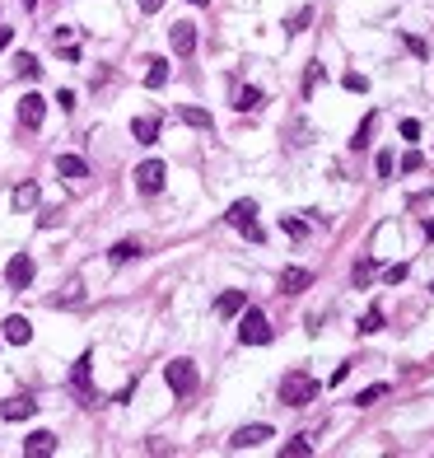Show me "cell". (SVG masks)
<instances>
[{
  "instance_id": "cell-1",
  "label": "cell",
  "mask_w": 434,
  "mask_h": 458,
  "mask_svg": "<svg viewBox=\"0 0 434 458\" xmlns=\"http://www.w3.org/2000/svg\"><path fill=\"white\" fill-rule=\"evenodd\" d=\"M318 393H323V383L313 379L308 369H289L285 383H280V403H285V407H308Z\"/></svg>"
},
{
  "instance_id": "cell-2",
  "label": "cell",
  "mask_w": 434,
  "mask_h": 458,
  "mask_svg": "<svg viewBox=\"0 0 434 458\" xmlns=\"http://www.w3.org/2000/svg\"><path fill=\"white\" fill-rule=\"evenodd\" d=\"M164 383L178 393V398H187V393H196L201 374H196V365H191V360H168V365H164Z\"/></svg>"
},
{
  "instance_id": "cell-3",
  "label": "cell",
  "mask_w": 434,
  "mask_h": 458,
  "mask_svg": "<svg viewBox=\"0 0 434 458\" xmlns=\"http://www.w3.org/2000/svg\"><path fill=\"white\" fill-rule=\"evenodd\" d=\"M238 337H243V347H267L271 342V323L262 309H247L243 304V323H238Z\"/></svg>"
},
{
  "instance_id": "cell-4",
  "label": "cell",
  "mask_w": 434,
  "mask_h": 458,
  "mask_svg": "<svg viewBox=\"0 0 434 458\" xmlns=\"http://www.w3.org/2000/svg\"><path fill=\"white\" fill-rule=\"evenodd\" d=\"M224 220L234 224L238 234H247L252 244H262V224H257V202H234L229 211H224Z\"/></svg>"
},
{
  "instance_id": "cell-5",
  "label": "cell",
  "mask_w": 434,
  "mask_h": 458,
  "mask_svg": "<svg viewBox=\"0 0 434 458\" xmlns=\"http://www.w3.org/2000/svg\"><path fill=\"white\" fill-rule=\"evenodd\" d=\"M164 178H168L164 159H145V164L135 168V187H140L145 197H155V192H164Z\"/></svg>"
},
{
  "instance_id": "cell-6",
  "label": "cell",
  "mask_w": 434,
  "mask_h": 458,
  "mask_svg": "<svg viewBox=\"0 0 434 458\" xmlns=\"http://www.w3.org/2000/svg\"><path fill=\"white\" fill-rule=\"evenodd\" d=\"M33 257L28 253H14L10 257V267H5V280H10V290H28V285H33Z\"/></svg>"
},
{
  "instance_id": "cell-7",
  "label": "cell",
  "mask_w": 434,
  "mask_h": 458,
  "mask_svg": "<svg viewBox=\"0 0 434 458\" xmlns=\"http://www.w3.org/2000/svg\"><path fill=\"white\" fill-rule=\"evenodd\" d=\"M43 117H47V99H43V94H23V99H19V126H23V131H38Z\"/></svg>"
},
{
  "instance_id": "cell-8",
  "label": "cell",
  "mask_w": 434,
  "mask_h": 458,
  "mask_svg": "<svg viewBox=\"0 0 434 458\" xmlns=\"http://www.w3.org/2000/svg\"><path fill=\"white\" fill-rule=\"evenodd\" d=\"M168 43H173V52H178V56H191V52H196V23L178 19L173 28H168Z\"/></svg>"
},
{
  "instance_id": "cell-9",
  "label": "cell",
  "mask_w": 434,
  "mask_h": 458,
  "mask_svg": "<svg viewBox=\"0 0 434 458\" xmlns=\"http://www.w3.org/2000/svg\"><path fill=\"white\" fill-rule=\"evenodd\" d=\"M89 365H94V356H89V351H84V356L75 360V369H70V383H75V393H79V398H84V403H99V393L89 388Z\"/></svg>"
},
{
  "instance_id": "cell-10",
  "label": "cell",
  "mask_w": 434,
  "mask_h": 458,
  "mask_svg": "<svg viewBox=\"0 0 434 458\" xmlns=\"http://www.w3.org/2000/svg\"><path fill=\"white\" fill-rule=\"evenodd\" d=\"M5 342H10V347H28V342H33V323H28V318H23V313H10V318H5Z\"/></svg>"
},
{
  "instance_id": "cell-11",
  "label": "cell",
  "mask_w": 434,
  "mask_h": 458,
  "mask_svg": "<svg viewBox=\"0 0 434 458\" xmlns=\"http://www.w3.org/2000/svg\"><path fill=\"white\" fill-rule=\"evenodd\" d=\"M271 440V425H243V430H234L229 435V449H257Z\"/></svg>"
},
{
  "instance_id": "cell-12",
  "label": "cell",
  "mask_w": 434,
  "mask_h": 458,
  "mask_svg": "<svg viewBox=\"0 0 434 458\" xmlns=\"http://www.w3.org/2000/svg\"><path fill=\"white\" fill-rule=\"evenodd\" d=\"M313 285V271H304V267H285L280 271V295H304Z\"/></svg>"
},
{
  "instance_id": "cell-13",
  "label": "cell",
  "mask_w": 434,
  "mask_h": 458,
  "mask_svg": "<svg viewBox=\"0 0 434 458\" xmlns=\"http://www.w3.org/2000/svg\"><path fill=\"white\" fill-rule=\"evenodd\" d=\"M56 173H61L66 182H84L89 178V164H84L79 155H56Z\"/></svg>"
},
{
  "instance_id": "cell-14",
  "label": "cell",
  "mask_w": 434,
  "mask_h": 458,
  "mask_svg": "<svg viewBox=\"0 0 434 458\" xmlns=\"http://www.w3.org/2000/svg\"><path fill=\"white\" fill-rule=\"evenodd\" d=\"M33 412H38V403L28 398V393H23V398H10V403H0V416H5V421H28Z\"/></svg>"
},
{
  "instance_id": "cell-15",
  "label": "cell",
  "mask_w": 434,
  "mask_h": 458,
  "mask_svg": "<svg viewBox=\"0 0 434 458\" xmlns=\"http://www.w3.org/2000/svg\"><path fill=\"white\" fill-rule=\"evenodd\" d=\"M23 454H28V458H43V454H56V435H52V430H33V435L23 440Z\"/></svg>"
},
{
  "instance_id": "cell-16",
  "label": "cell",
  "mask_w": 434,
  "mask_h": 458,
  "mask_svg": "<svg viewBox=\"0 0 434 458\" xmlns=\"http://www.w3.org/2000/svg\"><path fill=\"white\" fill-rule=\"evenodd\" d=\"M243 304H247L243 290H224L220 300H215V313H220V318H234V313H243Z\"/></svg>"
},
{
  "instance_id": "cell-17",
  "label": "cell",
  "mask_w": 434,
  "mask_h": 458,
  "mask_svg": "<svg viewBox=\"0 0 434 458\" xmlns=\"http://www.w3.org/2000/svg\"><path fill=\"white\" fill-rule=\"evenodd\" d=\"M10 206L14 211H33L38 206V182H19V187L10 192Z\"/></svg>"
},
{
  "instance_id": "cell-18",
  "label": "cell",
  "mask_w": 434,
  "mask_h": 458,
  "mask_svg": "<svg viewBox=\"0 0 434 458\" xmlns=\"http://www.w3.org/2000/svg\"><path fill=\"white\" fill-rule=\"evenodd\" d=\"M131 136L140 141V146H155V141H159V117H135V122H131Z\"/></svg>"
},
{
  "instance_id": "cell-19",
  "label": "cell",
  "mask_w": 434,
  "mask_h": 458,
  "mask_svg": "<svg viewBox=\"0 0 434 458\" xmlns=\"http://www.w3.org/2000/svg\"><path fill=\"white\" fill-rule=\"evenodd\" d=\"M234 108H238V112H257V108H262V89H252V84H238V89H234Z\"/></svg>"
},
{
  "instance_id": "cell-20",
  "label": "cell",
  "mask_w": 434,
  "mask_h": 458,
  "mask_svg": "<svg viewBox=\"0 0 434 458\" xmlns=\"http://www.w3.org/2000/svg\"><path fill=\"white\" fill-rule=\"evenodd\" d=\"M145 66H150V70H145V84H150V89H164V84H168V61H164V56H155V61H145Z\"/></svg>"
},
{
  "instance_id": "cell-21",
  "label": "cell",
  "mask_w": 434,
  "mask_h": 458,
  "mask_svg": "<svg viewBox=\"0 0 434 458\" xmlns=\"http://www.w3.org/2000/svg\"><path fill=\"white\" fill-rule=\"evenodd\" d=\"M131 257H140V244H131V239H122V244L108 248V262H112V267H122V262H131Z\"/></svg>"
},
{
  "instance_id": "cell-22",
  "label": "cell",
  "mask_w": 434,
  "mask_h": 458,
  "mask_svg": "<svg viewBox=\"0 0 434 458\" xmlns=\"http://www.w3.org/2000/svg\"><path fill=\"white\" fill-rule=\"evenodd\" d=\"M308 454H313V440L308 435H294V440L280 445V458H308Z\"/></svg>"
},
{
  "instance_id": "cell-23",
  "label": "cell",
  "mask_w": 434,
  "mask_h": 458,
  "mask_svg": "<svg viewBox=\"0 0 434 458\" xmlns=\"http://www.w3.org/2000/svg\"><path fill=\"white\" fill-rule=\"evenodd\" d=\"M178 117L187 126H196V131H211V112H206V108H191V103H187V108H178Z\"/></svg>"
},
{
  "instance_id": "cell-24",
  "label": "cell",
  "mask_w": 434,
  "mask_h": 458,
  "mask_svg": "<svg viewBox=\"0 0 434 458\" xmlns=\"http://www.w3.org/2000/svg\"><path fill=\"white\" fill-rule=\"evenodd\" d=\"M14 70H19L23 80H38V75H43V66H38L33 52H19V56H14Z\"/></svg>"
},
{
  "instance_id": "cell-25",
  "label": "cell",
  "mask_w": 434,
  "mask_h": 458,
  "mask_svg": "<svg viewBox=\"0 0 434 458\" xmlns=\"http://www.w3.org/2000/svg\"><path fill=\"white\" fill-rule=\"evenodd\" d=\"M374 126H379V112H369L365 122H360V131H355V141H350V146L365 150V146H369V136H374Z\"/></svg>"
},
{
  "instance_id": "cell-26",
  "label": "cell",
  "mask_w": 434,
  "mask_h": 458,
  "mask_svg": "<svg viewBox=\"0 0 434 458\" xmlns=\"http://www.w3.org/2000/svg\"><path fill=\"white\" fill-rule=\"evenodd\" d=\"M374 271H379V267H374V257H360L355 271H350V280H355V285H369V280H374Z\"/></svg>"
},
{
  "instance_id": "cell-27",
  "label": "cell",
  "mask_w": 434,
  "mask_h": 458,
  "mask_svg": "<svg viewBox=\"0 0 434 458\" xmlns=\"http://www.w3.org/2000/svg\"><path fill=\"white\" fill-rule=\"evenodd\" d=\"M379 327H383V309H379V304H374V309H369L365 318H360V332H365V337H374V332H379Z\"/></svg>"
},
{
  "instance_id": "cell-28",
  "label": "cell",
  "mask_w": 434,
  "mask_h": 458,
  "mask_svg": "<svg viewBox=\"0 0 434 458\" xmlns=\"http://www.w3.org/2000/svg\"><path fill=\"white\" fill-rule=\"evenodd\" d=\"M318 80H323V61H308V70H304V94L318 89Z\"/></svg>"
},
{
  "instance_id": "cell-29",
  "label": "cell",
  "mask_w": 434,
  "mask_h": 458,
  "mask_svg": "<svg viewBox=\"0 0 434 458\" xmlns=\"http://www.w3.org/2000/svg\"><path fill=\"white\" fill-rule=\"evenodd\" d=\"M383 393H388V383H369V388L360 393L355 403H360V407H374V403H379V398H383Z\"/></svg>"
},
{
  "instance_id": "cell-30",
  "label": "cell",
  "mask_w": 434,
  "mask_h": 458,
  "mask_svg": "<svg viewBox=\"0 0 434 458\" xmlns=\"http://www.w3.org/2000/svg\"><path fill=\"white\" fill-rule=\"evenodd\" d=\"M308 19H313V10H308V5H304V10H294V19L285 23V33H304V28H308Z\"/></svg>"
},
{
  "instance_id": "cell-31",
  "label": "cell",
  "mask_w": 434,
  "mask_h": 458,
  "mask_svg": "<svg viewBox=\"0 0 434 458\" xmlns=\"http://www.w3.org/2000/svg\"><path fill=\"white\" fill-rule=\"evenodd\" d=\"M341 84H345V89H350V94H365V89H369V80L360 75V70H350V75H341Z\"/></svg>"
},
{
  "instance_id": "cell-32",
  "label": "cell",
  "mask_w": 434,
  "mask_h": 458,
  "mask_svg": "<svg viewBox=\"0 0 434 458\" xmlns=\"http://www.w3.org/2000/svg\"><path fill=\"white\" fill-rule=\"evenodd\" d=\"M79 300H84V285H79V280H70L66 295H56V304H79Z\"/></svg>"
},
{
  "instance_id": "cell-33",
  "label": "cell",
  "mask_w": 434,
  "mask_h": 458,
  "mask_svg": "<svg viewBox=\"0 0 434 458\" xmlns=\"http://www.w3.org/2000/svg\"><path fill=\"white\" fill-rule=\"evenodd\" d=\"M421 164H425V155H421V150H411V155H401V173H416Z\"/></svg>"
},
{
  "instance_id": "cell-34",
  "label": "cell",
  "mask_w": 434,
  "mask_h": 458,
  "mask_svg": "<svg viewBox=\"0 0 434 458\" xmlns=\"http://www.w3.org/2000/svg\"><path fill=\"white\" fill-rule=\"evenodd\" d=\"M401 43L411 47V56H421V61H425V56H430V47H425V43H421V38H411V33H401Z\"/></svg>"
},
{
  "instance_id": "cell-35",
  "label": "cell",
  "mask_w": 434,
  "mask_h": 458,
  "mask_svg": "<svg viewBox=\"0 0 434 458\" xmlns=\"http://www.w3.org/2000/svg\"><path fill=\"white\" fill-rule=\"evenodd\" d=\"M280 229H285L289 239H304V234H308V229H304V220H280Z\"/></svg>"
},
{
  "instance_id": "cell-36",
  "label": "cell",
  "mask_w": 434,
  "mask_h": 458,
  "mask_svg": "<svg viewBox=\"0 0 434 458\" xmlns=\"http://www.w3.org/2000/svg\"><path fill=\"white\" fill-rule=\"evenodd\" d=\"M383 276H388V285H401V280H406V262H397V267H388V271H383Z\"/></svg>"
},
{
  "instance_id": "cell-37",
  "label": "cell",
  "mask_w": 434,
  "mask_h": 458,
  "mask_svg": "<svg viewBox=\"0 0 434 458\" xmlns=\"http://www.w3.org/2000/svg\"><path fill=\"white\" fill-rule=\"evenodd\" d=\"M401 136H406V141H416V136H421V122H416V117H406V122H401Z\"/></svg>"
},
{
  "instance_id": "cell-38",
  "label": "cell",
  "mask_w": 434,
  "mask_h": 458,
  "mask_svg": "<svg viewBox=\"0 0 434 458\" xmlns=\"http://www.w3.org/2000/svg\"><path fill=\"white\" fill-rule=\"evenodd\" d=\"M56 220H61V211H43V215H38V224H43V229H52Z\"/></svg>"
},
{
  "instance_id": "cell-39",
  "label": "cell",
  "mask_w": 434,
  "mask_h": 458,
  "mask_svg": "<svg viewBox=\"0 0 434 458\" xmlns=\"http://www.w3.org/2000/svg\"><path fill=\"white\" fill-rule=\"evenodd\" d=\"M140 10L145 14H159V10H164V0H140Z\"/></svg>"
},
{
  "instance_id": "cell-40",
  "label": "cell",
  "mask_w": 434,
  "mask_h": 458,
  "mask_svg": "<svg viewBox=\"0 0 434 458\" xmlns=\"http://www.w3.org/2000/svg\"><path fill=\"white\" fill-rule=\"evenodd\" d=\"M10 38H14V28H0V52L10 47Z\"/></svg>"
},
{
  "instance_id": "cell-41",
  "label": "cell",
  "mask_w": 434,
  "mask_h": 458,
  "mask_svg": "<svg viewBox=\"0 0 434 458\" xmlns=\"http://www.w3.org/2000/svg\"><path fill=\"white\" fill-rule=\"evenodd\" d=\"M33 5H38V0H23V10H33Z\"/></svg>"
},
{
  "instance_id": "cell-42",
  "label": "cell",
  "mask_w": 434,
  "mask_h": 458,
  "mask_svg": "<svg viewBox=\"0 0 434 458\" xmlns=\"http://www.w3.org/2000/svg\"><path fill=\"white\" fill-rule=\"evenodd\" d=\"M191 5H211V0H191Z\"/></svg>"
},
{
  "instance_id": "cell-43",
  "label": "cell",
  "mask_w": 434,
  "mask_h": 458,
  "mask_svg": "<svg viewBox=\"0 0 434 458\" xmlns=\"http://www.w3.org/2000/svg\"><path fill=\"white\" fill-rule=\"evenodd\" d=\"M430 290H434V285H430Z\"/></svg>"
}]
</instances>
